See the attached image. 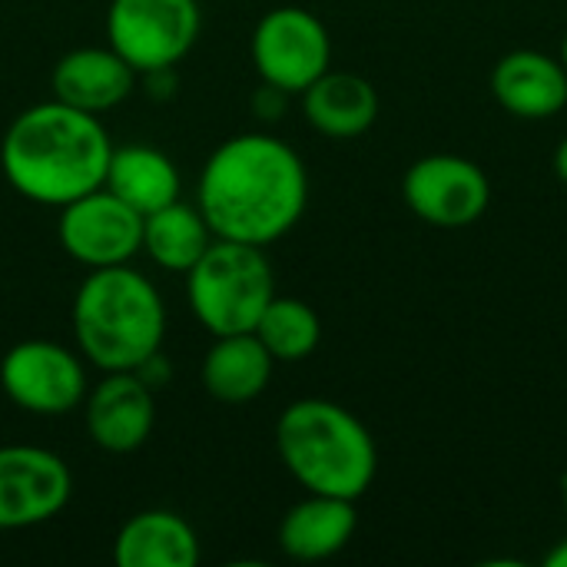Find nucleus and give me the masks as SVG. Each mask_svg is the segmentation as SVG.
<instances>
[{"label":"nucleus","instance_id":"1","mask_svg":"<svg viewBox=\"0 0 567 567\" xmlns=\"http://www.w3.org/2000/svg\"><path fill=\"white\" fill-rule=\"evenodd\" d=\"M306 203L302 156L269 133H239L219 143L196 183V206L213 236L262 249L302 219Z\"/></svg>","mask_w":567,"mask_h":567},{"label":"nucleus","instance_id":"2","mask_svg":"<svg viewBox=\"0 0 567 567\" xmlns=\"http://www.w3.org/2000/svg\"><path fill=\"white\" fill-rule=\"evenodd\" d=\"M113 140L96 113L60 100L27 106L0 143L7 183L37 206H66L106 183Z\"/></svg>","mask_w":567,"mask_h":567},{"label":"nucleus","instance_id":"3","mask_svg":"<svg viewBox=\"0 0 567 567\" xmlns=\"http://www.w3.org/2000/svg\"><path fill=\"white\" fill-rule=\"evenodd\" d=\"M73 339L100 372H133L166 339L159 289L130 262L90 269L73 296Z\"/></svg>","mask_w":567,"mask_h":567},{"label":"nucleus","instance_id":"4","mask_svg":"<svg viewBox=\"0 0 567 567\" xmlns=\"http://www.w3.org/2000/svg\"><path fill=\"white\" fill-rule=\"evenodd\" d=\"M276 452L286 472L312 495L359 502L379 472L369 429L329 399H299L276 422Z\"/></svg>","mask_w":567,"mask_h":567},{"label":"nucleus","instance_id":"5","mask_svg":"<svg viewBox=\"0 0 567 567\" xmlns=\"http://www.w3.org/2000/svg\"><path fill=\"white\" fill-rule=\"evenodd\" d=\"M186 296L196 322L209 336L252 332L276 296L272 266L262 246L213 239L203 259L186 272Z\"/></svg>","mask_w":567,"mask_h":567},{"label":"nucleus","instance_id":"6","mask_svg":"<svg viewBox=\"0 0 567 567\" xmlns=\"http://www.w3.org/2000/svg\"><path fill=\"white\" fill-rule=\"evenodd\" d=\"M199 0H113L106 10L110 47L136 70H169L199 40Z\"/></svg>","mask_w":567,"mask_h":567},{"label":"nucleus","instance_id":"7","mask_svg":"<svg viewBox=\"0 0 567 567\" xmlns=\"http://www.w3.org/2000/svg\"><path fill=\"white\" fill-rule=\"evenodd\" d=\"M252 66L262 83L302 93L332 63V37L306 7H276L252 30Z\"/></svg>","mask_w":567,"mask_h":567},{"label":"nucleus","instance_id":"8","mask_svg":"<svg viewBox=\"0 0 567 567\" xmlns=\"http://www.w3.org/2000/svg\"><path fill=\"white\" fill-rule=\"evenodd\" d=\"M3 395L30 415H70L86 399L83 359L50 339H23L0 359Z\"/></svg>","mask_w":567,"mask_h":567},{"label":"nucleus","instance_id":"9","mask_svg":"<svg viewBox=\"0 0 567 567\" xmlns=\"http://www.w3.org/2000/svg\"><path fill=\"white\" fill-rule=\"evenodd\" d=\"M405 206L435 229H465L492 206L485 169L465 156L435 153L409 166L402 179Z\"/></svg>","mask_w":567,"mask_h":567},{"label":"nucleus","instance_id":"10","mask_svg":"<svg viewBox=\"0 0 567 567\" xmlns=\"http://www.w3.org/2000/svg\"><path fill=\"white\" fill-rule=\"evenodd\" d=\"M56 236L63 252L86 269L126 266L143 252V213L100 186L60 206Z\"/></svg>","mask_w":567,"mask_h":567},{"label":"nucleus","instance_id":"11","mask_svg":"<svg viewBox=\"0 0 567 567\" xmlns=\"http://www.w3.org/2000/svg\"><path fill=\"white\" fill-rule=\"evenodd\" d=\"M73 495L66 462L40 445H0V532L56 518Z\"/></svg>","mask_w":567,"mask_h":567},{"label":"nucleus","instance_id":"12","mask_svg":"<svg viewBox=\"0 0 567 567\" xmlns=\"http://www.w3.org/2000/svg\"><path fill=\"white\" fill-rule=\"evenodd\" d=\"M86 435L110 455H130L146 445L156 425L153 389L136 372H103L83 399Z\"/></svg>","mask_w":567,"mask_h":567},{"label":"nucleus","instance_id":"13","mask_svg":"<svg viewBox=\"0 0 567 567\" xmlns=\"http://www.w3.org/2000/svg\"><path fill=\"white\" fill-rule=\"evenodd\" d=\"M492 93L518 120H551L567 106L565 63L542 50H512L492 70Z\"/></svg>","mask_w":567,"mask_h":567},{"label":"nucleus","instance_id":"14","mask_svg":"<svg viewBox=\"0 0 567 567\" xmlns=\"http://www.w3.org/2000/svg\"><path fill=\"white\" fill-rule=\"evenodd\" d=\"M136 83V70L113 47H80L56 60L50 86L53 100L86 113H106L120 106Z\"/></svg>","mask_w":567,"mask_h":567},{"label":"nucleus","instance_id":"15","mask_svg":"<svg viewBox=\"0 0 567 567\" xmlns=\"http://www.w3.org/2000/svg\"><path fill=\"white\" fill-rule=\"evenodd\" d=\"M355 528V502L309 492V498L286 512L279 525V548L292 561H326L352 542Z\"/></svg>","mask_w":567,"mask_h":567},{"label":"nucleus","instance_id":"16","mask_svg":"<svg viewBox=\"0 0 567 567\" xmlns=\"http://www.w3.org/2000/svg\"><path fill=\"white\" fill-rule=\"evenodd\" d=\"M199 379L203 389L223 402V405H246L259 399L272 379L276 359L259 342L256 332H233V336H213Z\"/></svg>","mask_w":567,"mask_h":567},{"label":"nucleus","instance_id":"17","mask_svg":"<svg viewBox=\"0 0 567 567\" xmlns=\"http://www.w3.org/2000/svg\"><path fill=\"white\" fill-rule=\"evenodd\" d=\"M199 555L193 525L166 508L133 515L113 542V561L120 567H196Z\"/></svg>","mask_w":567,"mask_h":567},{"label":"nucleus","instance_id":"18","mask_svg":"<svg viewBox=\"0 0 567 567\" xmlns=\"http://www.w3.org/2000/svg\"><path fill=\"white\" fill-rule=\"evenodd\" d=\"M302 113L322 136L352 140L362 136L379 116V93L359 73L326 70L302 90Z\"/></svg>","mask_w":567,"mask_h":567},{"label":"nucleus","instance_id":"19","mask_svg":"<svg viewBox=\"0 0 567 567\" xmlns=\"http://www.w3.org/2000/svg\"><path fill=\"white\" fill-rule=\"evenodd\" d=\"M103 186L113 196H120L126 206L146 216L176 203L183 179H179L176 163L166 153L146 143H133V146H113Z\"/></svg>","mask_w":567,"mask_h":567},{"label":"nucleus","instance_id":"20","mask_svg":"<svg viewBox=\"0 0 567 567\" xmlns=\"http://www.w3.org/2000/svg\"><path fill=\"white\" fill-rule=\"evenodd\" d=\"M213 239L216 236L199 206L183 199L143 216V252L166 272H189Z\"/></svg>","mask_w":567,"mask_h":567},{"label":"nucleus","instance_id":"21","mask_svg":"<svg viewBox=\"0 0 567 567\" xmlns=\"http://www.w3.org/2000/svg\"><path fill=\"white\" fill-rule=\"evenodd\" d=\"M252 332L276 362H302L322 342V322L316 309L292 296H272Z\"/></svg>","mask_w":567,"mask_h":567},{"label":"nucleus","instance_id":"22","mask_svg":"<svg viewBox=\"0 0 567 567\" xmlns=\"http://www.w3.org/2000/svg\"><path fill=\"white\" fill-rule=\"evenodd\" d=\"M133 372H136V375H140L153 392H156V389H166V385L173 382V365H169V359L163 355V349H159V352H153L146 362H140Z\"/></svg>","mask_w":567,"mask_h":567},{"label":"nucleus","instance_id":"23","mask_svg":"<svg viewBox=\"0 0 567 567\" xmlns=\"http://www.w3.org/2000/svg\"><path fill=\"white\" fill-rule=\"evenodd\" d=\"M286 90H279V86H272V83H262L259 90H256V96H252V110H256V116H262V120H279L282 116V110H286Z\"/></svg>","mask_w":567,"mask_h":567},{"label":"nucleus","instance_id":"24","mask_svg":"<svg viewBox=\"0 0 567 567\" xmlns=\"http://www.w3.org/2000/svg\"><path fill=\"white\" fill-rule=\"evenodd\" d=\"M545 565L548 567H567V538L558 542L548 555H545Z\"/></svg>","mask_w":567,"mask_h":567},{"label":"nucleus","instance_id":"25","mask_svg":"<svg viewBox=\"0 0 567 567\" xmlns=\"http://www.w3.org/2000/svg\"><path fill=\"white\" fill-rule=\"evenodd\" d=\"M555 173H558V179L567 186V136L558 143V150H555Z\"/></svg>","mask_w":567,"mask_h":567},{"label":"nucleus","instance_id":"26","mask_svg":"<svg viewBox=\"0 0 567 567\" xmlns=\"http://www.w3.org/2000/svg\"><path fill=\"white\" fill-rule=\"evenodd\" d=\"M561 502H565V512H567V475L561 478Z\"/></svg>","mask_w":567,"mask_h":567},{"label":"nucleus","instance_id":"27","mask_svg":"<svg viewBox=\"0 0 567 567\" xmlns=\"http://www.w3.org/2000/svg\"><path fill=\"white\" fill-rule=\"evenodd\" d=\"M561 63H565V70H567V33H565V40H561Z\"/></svg>","mask_w":567,"mask_h":567}]
</instances>
